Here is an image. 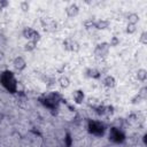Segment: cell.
I'll return each mask as SVG.
<instances>
[{
    "mask_svg": "<svg viewBox=\"0 0 147 147\" xmlns=\"http://www.w3.org/2000/svg\"><path fill=\"white\" fill-rule=\"evenodd\" d=\"M44 82H45V84H46L47 86H49V87H52V86H54L55 84H57V79H56L55 77H52V76H45V77H44Z\"/></svg>",
    "mask_w": 147,
    "mask_h": 147,
    "instance_id": "obj_17",
    "label": "cell"
},
{
    "mask_svg": "<svg viewBox=\"0 0 147 147\" xmlns=\"http://www.w3.org/2000/svg\"><path fill=\"white\" fill-rule=\"evenodd\" d=\"M139 41H140L142 45H146V44H147V32H146V31H142V32L140 33Z\"/></svg>",
    "mask_w": 147,
    "mask_h": 147,
    "instance_id": "obj_23",
    "label": "cell"
},
{
    "mask_svg": "<svg viewBox=\"0 0 147 147\" xmlns=\"http://www.w3.org/2000/svg\"><path fill=\"white\" fill-rule=\"evenodd\" d=\"M0 83L1 85L10 93H15L17 92V87H18V84H17V79L14 75V72L9 71V70H6L3 71L1 75H0Z\"/></svg>",
    "mask_w": 147,
    "mask_h": 147,
    "instance_id": "obj_1",
    "label": "cell"
},
{
    "mask_svg": "<svg viewBox=\"0 0 147 147\" xmlns=\"http://www.w3.org/2000/svg\"><path fill=\"white\" fill-rule=\"evenodd\" d=\"M57 84L60 85V87H62V88H67V87H69L70 86V79L67 77V76H61V77H59L57 78Z\"/></svg>",
    "mask_w": 147,
    "mask_h": 147,
    "instance_id": "obj_15",
    "label": "cell"
},
{
    "mask_svg": "<svg viewBox=\"0 0 147 147\" xmlns=\"http://www.w3.org/2000/svg\"><path fill=\"white\" fill-rule=\"evenodd\" d=\"M141 101H144V99H142L138 93H137V94L131 99V103H132V105H139Z\"/></svg>",
    "mask_w": 147,
    "mask_h": 147,
    "instance_id": "obj_22",
    "label": "cell"
},
{
    "mask_svg": "<svg viewBox=\"0 0 147 147\" xmlns=\"http://www.w3.org/2000/svg\"><path fill=\"white\" fill-rule=\"evenodd\" d=\"M20 8L22 9V11H29V9H30V2H28V1H21L20 2Z\"/></svg>",
    "mask_w": 147,
    "mask_h": 147,
    "instance_id": "obj_20",
    "label": "cell"
},
{
    "mask_svg": "<svg viewBox=\"0 0 147 147\" xmlns=\"http://www.w3.org/2000/svg\"><path fill=\"white\" fill-rule=\"evenodd\" d=\"M41 25H42V29L45 31H48V32H53L57 28L56 22L52 17H44V18H41Z\"/></svg>",
    "mask_w": 147,
    "mask_h": 147,
    "instance_id": "obj_7",
    "label": "cell"
},
{
    "mask_svg": "<svg viewBox=\"0 0 147 147\" xmlns=\"http://www.w3.org/2000/svg\"><path fill=\"white\" fill-rule=\"evenodd\" d=\"M102 85L107 88H113L116 86V79L114 76L111 75H106L103 78H102Z\"/></svg>",
    "mask_w": 147,
    "mask_h": 147,
    "instance_id": "obj_10",
    "label": "cell"
},
{
    "mask_svg": "<svg viewBox=\"0 0 147 147\" xmlns=\"http://www.w3.org/2000/svg\"><path fill=\"white\" fill-rule=\"evenodd\" d=\"M64 11H65V14H67L68 17H71L72 18V17H76L79 14V7H78L77 3H70V5H68L65 7Z\"/></svg>",
    "mask_w": 147,
    "mask_h": 147,
    "instance_id": "obj_9",
    "label": "cell"
},
{
    "mask_svg": "<svg viewBox=\"0 0 147 147\" xmlns=\"http://www.w3.org/2000/svg\"><path fill=\"white\" fill-rule=\"evenodd\" d=\"M72 99H74V101L76 102V103H82L83 101H84V99H85V94H84V92L82 91V90H77V91H75L74 93H72Z\"/></svg>",
    "mask_w": 147,
    "mask_h": 147,
    "instance_id": "obj_13",
    "label": "cell"
},
{
    "mask_svg": "<svg viewBox=\"0 0 147 147\" xmlns=\"http://www.w3.org/2000/svg\"><path fill=\"white\" fill-rule=\"evenodd\" d=\"M138 94H139L144 100H146V98H147V88H146V86H142V87L139 90Z\"/></svg>",
    "mask_w": 147,
    "mask_h": 147,
    "instance_id": "obj_25",
    "label": "cell"
},
{
    "mask_svg": "<svg viewBox=\"0 0 147 147\" xmlns=\"http://www.w3.org/2000/svg\"><path fill=\"white\" fill-rule=\"evenodd\" d=\"M109 46L110 47H116V46H118L119 45V38L118 37H116V36H113L111 38H110V40H109Z\"/></svg>",
    "mask_w": 147,
    "mask_h": 147,
    "instance_id": "obj_19",
    "label": "cell"
},
{
    "mask_svg": "<svg viewBox=\"0 0 147 147\" xmlns=\"http://www.w3.org/2000/svg\"><path fill=\"white\" fill-rule=\"evenodd\" d=\"M13 67L16 71H23L26 68V61L23 56H16L13 60Z\"/></svg>",
    "mask_w": 147,
    "mask_h": 147,
    "instance_id": "obj_8",
    "label": "cell"
},
{
    "mask_svg": "<svg viewBox=\"0 0 147 147\" xmlns=\"http://www.w3.org/2000/svg\"><path fill=\"white\" fill-rule=\"evenodd\" d=\"M87 129L90 131V133L94 134V136H102L106 131V126L102 122L100 121H90L88 122V125H87Z\"/></svg>",
    "mask_w": 147,
    "mask_h": 147,
    "instance_id": "obj_2",
    "label": "cell"
},
{
    "mask_svg": "<svg viewBox=\"0 0 147 147\" xmlns=\"http://www.w3.org/2000/svg\"><path fill=\"white\" fill-rule=\"evenodd\" d=\"M8 5H9V2H8V1H6V0H0V9L6 8Z\"/></svg>",
    "mask_w": 147,
    "mask_h": 147,
    "instance_id": "obj_26",
    "label": "cell"
},
{
    "mask_svg": "<svg viewBox=\"0 0 147 147\" xmlns=\"http://www.w3.org/2000/svg\"><path fill=\"white\" fill-rule=\"evenodd\" d=\"M63 47H64L65 51H68V52H74V53L78 52L79 48H80L78 41L75 40L74 38H67V39H64V40H63Z\"/></svg>",
    "mask_w": 147,
    "mask_h": 147,
    "instance_id": "obj_5",
    "label": "cell"
},
{
    "mask_svg": "<svg viewBox=\"0 0 147 147\" xmlns=\"http://www.w3.org/2000/svg\"><path fill=\"white\" fill-rule=\"evenodd\" d=\"M109 51H110V46L108 42H99L94 48V54L96 57L102 60L108 56Z\"/></svg>",
    "mask_w": 147,
    "mask_h": 147,
    "instance_id": "obj_3",
    "label": "cell"
},
{
    "mask_svg": "<svg viewBox=\"0 0 147 147\" xmlns=\"http://www.w3.org/2000/svg\"><path fill=\"white\" fill-rule=\"evenodd\" d=\"M85 74H86V76H87L88 78H94V79H96V78H100V77H101V71L98 70L96 68H88V69L85 71Z\"/></svg>",
    "mask_w": 147,
    "mask_h": 147,
    "instance_id": "obj_12",
    "label": "cell"
},
{
    "mask_svg": "<svg viewBox=\"0 0 147 147\" xmlns=\"http://www.w3.org/2000/svg\"><path fill=\"white\" fill-rule=\"evenodd\" d=\"M22 33H23V37H24L28 41L38 42V41L40 40V33H39L37 30H34L33 28H30V26L24 28L23 31H22Z\"/></svg>",
    "mask_w": 147,
    "mask_h": 147,
    "instance_id": "obj_4",
    "label": "cell"
},
{
    "mask_svg": "<svg viewBox=\"0 0 147 147\" xmlns=\"http://www.w3.org/2000/svg\"><path fill=\"white\" fill-rule=\"evenodd\" d=\"M109 25H110V22L105 18H100L94 22V29H96V30H107L109 28Z\"/></svg>",
    "mask_w": 147,
    "mask_h": 147,
    "instance_id": "obj_11",
    "label": "cell"
},
{
    "mask_svg": "<svg viewBox=\"0 0 147 147\" xmlns=\"http://www.w3.org/2000/svg\"><path fill=\"white\" fill-rule=\"evenodd\" d=\"M94 22H95V21H93V20H87V21L84 22V26H85L87 30L94 29Z\"/></svg>",
    "mask_w": 147,
    "mask_h": 147,
    "instance_id": "obj_24",
    "label": "cell"
},
{
    "mask_svg": "<svg viewBox=\"0 0 147 147\" xmlns=\"http://www.w3.org/2000/svg\"><path fill=\"white\" fill-rule=\"evenodd\" d=\"M36 47H37V42H34V41H26L24 45V49L26 52H32L36 49Z\"/></svg>",
    "mask_w": 147,
    "mask_h": 147,
    "instance_id": "obj_18",
    "label": "cell"
},
{
    "mask_svg": "<svg viewBox=\"0 0 147 147\" xmlns=\"http://www.w3.org/2000/svg\"><path fill=\"white\" fill-rule=\"evenodd\" d=\"M124 133L118 129V127H111L109 130V139L113 142H122L124 140Z\"/></svg>",
    "mask_w": 147,
    "mask_h": 147,
    "instance_id": "obj_6",
    "label": "cell"
},
{
    "mask_svg": "<svg viewBox=\"0 0 147 147\" xmlns=\"http://www.w3.org/2000/svg\"><path fill=\"white\" fill-rule=\"evenodd\" d=\"M126 20H127V24H133V25H137V23L139 22L140 17L137 13H129V15L126 16Z\"/></svg>",
    "mask_w": 147,
    "mask_h": 147,
    "instance_id": "obj_14",
    "label": "cell"
},
{
    "mask_svg": "<svg viewBox=\"0 0 147 147\" xmlns=\"http://www.w3.org/2000/svg\"><path fill=\"white\" fill-rule=\"evenodd\" d=\"M125 31H126V33L132 34V33H134V32L137 31V25H133V24H127V25H126Z\"/></svg>",
    "mask_w": 147,
    "mask_h": 147,
    "instance_id": "obj_21",
    "label": "cell"
},
{
    "mask_svg": "<svg viewBox=\"0 0 147 147\" xmlns=\"http://www.w3.org/2000/svg\"><path fill=\"white\" fill-rule=\"evenodd\" d=\"M137 79L139 82H141V83H145L146 79H147V70L144 69V68L138 69V71H137Z\"/></svg>",
    "mask_w": 147,
    "mask_h": 147,
    "instance_id": "obj_16",
    "label": "cell"
}]
</instances>
